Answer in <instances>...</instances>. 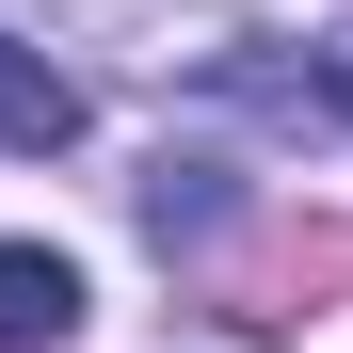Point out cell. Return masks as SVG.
<instances>
[{
    "label": "cell",
    "instance_id": "obj_2",
    "mask_svg": "<svg viewBox=\"0 0 353 353\" xmlns=\"http://www.w3.org/2000/svg\"><path fill=\"white\" fill-rule=\"evenodd\" d=\"M0 145H81V81L65 65H48V48H17V32H0Z\"/></svg>",
    "mask_w": 353,
    "mask_h": 353
},
{
    "label": "cell",
    "instance_id": "obj_1",
    "mask_svg": "<svg viewBox=\"0 0 353 353\" xmlns=\"http://www.w3.org/2000/svg\"><path fill=\"white\" fill-rule=\"evenodd\" d=\"M65 337H81V257L0 241V353H65Z\"/></svg>",
    "mask_w": 353,
    "mask_h": 353
},
{
    "label": "cell",
    "instance_id": "obj_4",
    "mask_svg": "<svg viewBox=\"0 0 353 353\" xmlns=\"http://www.w3.org/2000/svg\"><path fill=\"white\" fill-rule=\"evenodd\" d=\"M305 97H321V112H353V32H321V48H305Z\"/></svg>",
    "mask_w": 353,
    "mask_h": 353
},
{
    "label": "cell",
    "instance_id": "obj_3",
    "mask_svg": "<svg viewBox=\"0 0 353 353\" xmlns=\"http://www.w3.org/2000/svg\"><path fill=\"white\" fill-rule=\"evenodd\" d=\"M225 225H241V193H225V161H161V176H145V241H161V257H209Z\"/></svg>",
    "mask_w": 353,
    "mask_h": 353
}]
</instances>
